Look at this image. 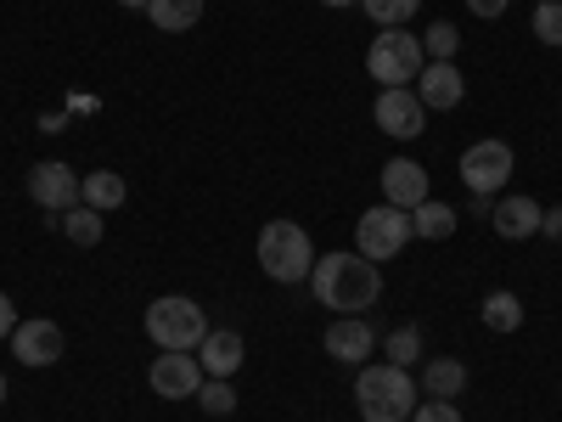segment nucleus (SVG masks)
<instances>
[{
  "mask_svg": "<svg viewBox=\"0 0 562 422\" xmlns=\"http://www.w3.org/2000/svg\"><path fill=\"white\" fill-rule=\"evenodd\" d=\"M310 288H315V304L338 310V315H360L383 299V276L360 254H326L310 270Z\"/></svg>",
  "mask_w": 562,
  "mask_h": 422,
  "instance_id": "f257e3e1",
  "label": "nucleus"
},
{
  "mask_svg": "<svg viewBox=\"0 0 562 422\" xmlns=\"http://www.w3.org/2000/svg\"><path fill=\"white\" fill-rule=\"evenodd\" d=\"M259 270L281 288H293V281H310L315 270V248H310V231L293 225V220H270L259 231Z\"/></svg>",
  "mask_w": 562,
  "mask_h": 422,
  "instance_id": "f03ea898",
  "label": "nucleus"
},
{
  "mask_svg": "<svg viewBox=\"0 0 562 422\" xmlns=\"http://www.w3.org/2000/svg\"><path fill=\"white\" fill-rule=\"evenodd\" d=\"M360 417L366 422H411L416 411V384L405 378V366H366L355 384Z\"/></svg>",
  "mask_w": 562,
  "mask_h": 422,
  "instance_id": "7ed1b4c3",
  "label": "nucleus"
},
{
  "mask_svg": "<svg viewBox=\"0 0 562 422\" xmlns=\"http://www.w3.org/2000/svg\"><path fill=\"white\" fill-rule=\"evenodd\" d=\"M203 333H209V315L186 293H164V299L147 304V338L158 349H198Z\"/></svg>",
  "mask_w": 562,
  "mask_h": 422,
  "instance_id": "20e7f679",
  "label": "nucleus"
},
{
  "mask_svg": "<svg viewBox=\"0 0 562 422\" xmlns=\"http://www.w3.org/2000/svg\"><path fill=\"white\" fill-rule=\"evenodd\" d=\"M422 68H428V52H422V34H405V29L378 34V40H371V52H366V74H371V79H383V90L411 85Z\"/></svg>",
  "mask_w": 562,
  "mask_h": 422,
  "instance_id": "39448f33",
  "label": "nucleus"
},
{
  "mask_svg": "<svg viewBox=\"0 0 562 422\" xmlns=\"http://www.w3.org/2000/svg\"><path fill=\"white\" fill-rule=\"evenodd\" d=\"M355 243H360V259H394L405 243H411V214L394 209V203H378V209H366L360 225H355Z\"/></svg>",
  "mask_w": 562,
  "mask_h": 422,
  "instance_id": "423d86ee",
  "label": "nucleus"
},
{
  "mask_svg": "<svg viewBox=\"0 0 562 422\" xmlns=\"http://www.w3.org/2000/svg\"><path fill=\"white\" fill-rule=\"evenodd\" d=\"M147 378H153V389L164 395V400H198V389H203V360H198V349H164L153 366H147Z\"/></svg>",
  "mask_w": 562,
  "mask_h": 422,
  "instance_id": "0eeeda50",
  "label": "nucleus"
},
{
  "mask_svg": "<svg viewBox=\"0 0 562 422\" xmlns=\"http://www.w3.org/2000/svg\"><path fill=\"white\" fill-rule=\"evenodd\" d=\"M512 169H518V158H512L506 141H473V147L461 153V180L473 186V192H490V198L506 186Z\"/></svg>",
  "mask_w": 562,
  "mask_h": 422,
  "instance_id": "6e6552de",
  "label": "nucleus"
},
{
  "mask_svg": "<svg viewBox=\"0 0 562 422\" xmlns=\"http://www.w3.org/2000/svg\"><path fill=\"white\" fill-rule=\"evenodd\" d=\"M29 198L40 209H52V214H68L79 203V175L68 164H57V158H45V164L29 169Z\"/></svg>",
  "mask_w": 562,
  "mask_h": 422,
  "instance_id": "1a4fd4ad",
  "label": "nucleus"
},
{
  "mask_svg": "<svg viewBox=\"0 0 562 422\" xmlns=\"http://www.w3.org/2000/svg\"><path fill=\"white\" fill-rule=\"evenodd\" d=\"M378 124L394 135V141H416L422 130H428V108H422V97L411 85H394L378 97Z\"/></svg>",
  "mask_w": 562,
  "mask_h": 422,
  "instance_id": "9d476101",
  "label": "nucleus"
},
{
  "mask_svg": "<svg viewBox=\"0 0 562 422\" xmlns=\"http://www.w3.org/2000/svg\"><path fill=\"white\" fill-rule=\"evenodd\" d=\"M12 355H18L23 366H52V360H63V326H57V321H45V315L18 321Z\"/></svg>",
  "mask_w": 562,
  "mask_h": 422,
  "instance_id": "9b49d317",
  "label": "nucleus"
},
{
  "mask_svg": "<svg viewBox=\"0 0 562 422\" xmlns=\"http://www.w3.org/2000/svg\"><path fill=\"white\" fill-rule=\"evenodd\" d=\"M383 203L394 209H416V203H428V169H422L416 158H389L383 164Z\"/></svg>",
  "mask_w": 562,
  "mask_h": 422,
  "instance_id": "f8f14e48",
  "label": "nucleus"
},
{
  "mask_svg": "<svg viewBox=\"0 0 562 422\" xmlns=\"http://www.w3.org/2000/svg\"><path fill=\"white\" fill-rule=\"evenodd\" d=\"M416 97H422V108H428V113L461 108L467 79H461V68H456V63H428V68L416 74Z\"/></svg>",
  "mask_w": 562,
  "mask_h": 422,
  "instance_id": "ddd939ff",
  "label": "nucleus"
},
{
  "mask_svg": "<svg viewBox=\"0 0 562 422\" xmlns=\"http://www.w3.org/2000/svg\"><path fill=\"white\" fill-rule=\"evenodd\" d=\"M371 349H378V338H371V326L360 315H344L338 326H326V355L333 360L360 366V360H371Z\"/></svg>",
  "mask_w": 562,
  "mask_h": 422,
  "instance_id": "4468645a",
  "label": "nucleus"
},
{
  "mask_svg": "<svg viewBox=\"0 0 562 422\" xmlns=\"http://www.w3.org/2000/svg\"><path fill=\"white\" fill-rule=\"evenodd\" d=\"M540 203L535 198H501L495 203V214H490V225L501 231V237L506 243H524V237H535V231H540Z\"/></svg>",
  "mask_w": 562,
  "mask_h": 422,
  "instance_id": "2eb2a0df",
  "label": "nucleus"
},
{
  "mask_svg": "<svg viewBox=\"0 0 562 422\" xmlns=\"http://www.w3.org/2000/svg\"><path fill=\"white\" fill-rule=\"evenodd\" d=\"M198 360H203L209 378H231V371L243 366V338H237V333H220V326H209L203 344H198Z\"/></svg>",
  "mask_w": 562,
  "mask_h": 422,
  "instance_id": "dca6fc26",
  "label": "nucleus"
},
{
  "mask_svg": "<svg viewBox=\"0 0 562 422\" xmlns=\"http://www.w3.org/2000/svg\"><path fill=\"white\" fill-rule=\"evenodd\" d=\"M124 198H130V186H124L119 169H97V175H85V180H79V203H90L97 214H113Z\"/></svg>",
  "mask_w": 562,
  "mask_h": 422,
  "instance_id": "f3484780",
  "label": "nucleus"
},
{
  "mask_svg": "<svg viewBox=\"0 0 562 422\" xmlns=\"http://www.w3.org/2000/svg\"><path fill=\"white\" fill-rule=\"evenodd\" d=\"M450 231H456V209H450V203L428 198V203H416V209H411V237H422V243H445Z\"/></svg>",
  "mask_w": 562,
  "mask_h": 422,
  "instance_id": "a211bd4d",
  "label": "nucleus"
},
{
  "mask_svg": "<svg viewBox=\"0 0 562 422\" xmlns=\"http://www.w3.org/2000/svg\"><path fill=\"white\" fill-rule=\"evenodd\" d=\"M467 389V366L461 360H428L422 366V395H434V400H450V395H461Z\"/></svg>",
  "mask_w": 562,
  "mask_h": 422,
  "instance_id": "6ab92c4d",
  "label": "nucleus"
},
{
  "mask_svg": "<svg viewBox=\"0 0 562 422\" xmlns=\"http://www.w3.org/2000/svg\"><path fill=\"white\" fill-rule=\"evenodd\" d=\"M147 18H153L164 34H186V29L203 18V0H153Z\"/></svg>",
  "mask_w": 562,
  "mask_h": 422,
  "instance_id": "aec40b11",
  "label": "nucleus"
},
{
  "mask_svg": "<svg viewBox=\"0 0 562 422\" xmlns=\"http://www.w3.org/2000/svg\"><path fill=\"white\" fill-rule=\"evenodd\" d=\"M63 231H68L74 248H97V243H102V214L90 209V203H74V209L63 214Z\"/></svg>",
  "mask_w": 562,
  "mask_h": 422,
  "instance_id": "412c9836",
  "label": "nucleus"
},
{
  "mask_svg": "<svg viewBox=\"0 0 562 422\" xmlns=\"http://www.w3.org/2000/svg\"><path fill=\"white\" fill-rule=\"evenodd\" d=\"M484 326H490V333H518V326H524L518 293H490L484 299Z\"/></svg>",
  "mask_w": 562,
  "mask_h": 422,
  "instance_id": "4be33fe9",
  "label": "nucleus"
},
{
  "mask_svg": "<svg viewBox=\"0 0 562 422\" xmlns=\"http://www.w3.org/2000/svg\"><path fill=\"white\" fill-rule=\"evenodd\" d=\"M360 7H366V18L371 23H383V29H400L416 7H422V0H360Z\"/></svg>",
  "mask_w": 562,
  "mask_h": 422,
  "instance_id": "5701e85b",
  "label": "nucleus"
},
{
  "mask_svg": "<svg viewBox=\"0 0 562 422\" xmlns=\"http://www.w3.org/2000/svg\"><path fill=\"white\" fill-rule=\"evenodd\" d=\"M456 45H461L456 23H434L428 34H422V52H428L434 63H450V57H456Z\"/></svg>",
  "mask_w": 562,
  "mask_h": 422,
  "instance_id": "b1692460",
  "label": "nucleus"
},
{
  "mask_svg": "<svg viewBox=\"0 0 562 422\" xmlns=\"http://www.w3.org/2000/svg\"><path fill=\"white\" fill-rule=\"evenodd\" d=\"M383 349H389V366H411L416 349H422V333L416 326H394V333L383 338Z\"/></svg>",
  "mask_w": 562,
  "mask_h": 422,
  "instance_id": "393cba45",
  "label": "nucleus"
},
{
  "mask_svg": "<svg viewBox=\"0 0 562 422\" xmlns=\"http://www.w3.org/2000/svg\"><path fill=\"white\" fill-rule=\"evenodd\" d=\"M198 406H203L209 417H225L231 406H237V395H231V384H225V378H203V389H198Z\"/></svg>",
  "mask_w": 562,
  "mask_h": 422,
  "instance_id": "a878e982",
  "label": "nucleus"
},
{
  "mask_svg": "<svg viewBox=\"0 0 562 422\" xmlns=\"http://www.w3.org/2000/svg\"><path fill=\"white\" fill-rule=\"evenodd\" d=\"M535 34L546 45H562V0H540L535 7Z\"/></svg>",
  "mask_w": 562,
  "mask_h": 422,
  "instance_id": "bb28decb",
  "label": "nucleus"
},
{
  "mask_svg": "<svg viewBox=\"0 0 562 422\" xmlns=\"http://www.w3.org/2000/svg\"><path fill=\"white\" fill-rule=\"evenodd\" d=\"M411 422H461V411H456L450 400H428V406L411 411Z\"/></svg>",
  "mask_w": 562,
  "mask_h": 422,
  "instance_id": "cd10ccee",
  "label": "nucleus"
},
{
  "mask_svg": "<svg viewBox=\"0 0 562 422\" xmlns=\"http://www.w3.org/2000/svg\"><path fill=\"white\" fill-rule=\"evenodd\" d=\"M12 333H18V304L0 293V338H12Z\"/></svg>",
  "mask_w": 562,
  "mask_h": 422,
  "instance_id": "c85d7f7f",
  "label": "nucleus"
},
{
  "mask_svg": "<svg viewBox=\"0 0 562 422\" xmlns=\"http://www.w3.org/2000/svg\"><path fill=\"white\" fill-rule=\"evenodd\" d=\"M467 7H473V18H501L512 0H467Z\"/></svg>",
  "mask_w": 562,
  "mask_h": 422,
  "instance_id": "c756f323",
  "label": "nucleus"
},
{
  "mask_svg": "<svg viewBox=\"0 0 562 422\" xmlns=\"http://www.w3.org/2000/svg\"><path fill=\"white\" fill-rule=\"evenodd\" d=\"M540 231L551 243H562V209H551V214H540Z\"/></svg>",
  "mask_w": 562,
  "mask_h": 422,
  "instance_id": "7c9ffc66",
  "label": "nucleus"
},
{
  "mask_svg": "<svg viewBox=\"0 0 562 422\" xmlns=\"http://www.w3.org/2000/svg\"><path fill=\"white\" fill-rule=\"evenodd\" d=\"M119 7H140V12H147V7H153V0H119Z\"/></svg>",
  "mask_w": 562,
  "mask_h": 422,
  "instance_id": "2f4dec72",
  "label": "nucleus"
},
{
  "mask_svg": "<svg viewBox=\"0 0 562 422\" xmlns=\"http://www.w3.org/2000/svg\"><path fill=\"white\" fill-rule=\"evenodd\" d=\"M321 7H360V0H321Z\"/></svg>",
  "mask_w": 562,
  "mask_h": 422,
  "instance_id": "473e14b6",
  "label": "nucleus"
},
{
  "mask_svg": "<svg viewBox=\"0 0 562 422\" xmlns=\"http://www.w3.org/2000/svg\"><path fill=\"white\" fill-rule=\"evenodd\" d=\"M0 400H7V378H0Z\"/></svg>",
  "mask_w": 562,
  "mask_h": 422,
  "instance_id": "72a5a7b5",
  "label": "nucleus"
}]
</instances>
